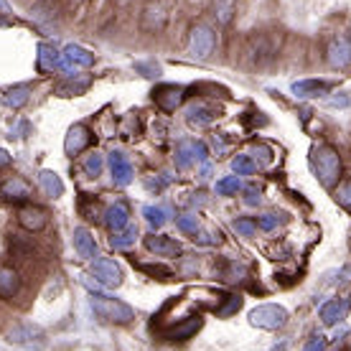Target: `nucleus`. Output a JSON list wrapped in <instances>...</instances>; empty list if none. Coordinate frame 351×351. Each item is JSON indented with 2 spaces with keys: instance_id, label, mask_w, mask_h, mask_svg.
Segmentation results:
<instances>
[{
  "instance_id": "obj_1",
  "label": "nucleus",
  "mask_w": 351,
  "mask_h": 351,
  "mask_svg": "<svg viewBox=\"0 0 351 351\" xmlns=\"http://www.w3.org/2000/svg\"><path fill=\"white\" fill-rule=\"evenodd\" d=\"M311 160H313V171H316L318 181L324 184V189H336V186L341 184L343 163L334 145H316Z\"/></svg>"
},
{
  "instance_id": "obj_2",
  "label": "nucleus",
  "mask_w": 351,
  "mask_h": 351,
  "mask_svg": "<svg viewBox=\"0 0 351 351\" xmlns=\"http://www.w3.org/2000/svg\"><path fill=\"white\" fill-rule=\"evenodd\" d=\"M89 306H92V311H95L102 321H107V324L123 326V324H130L132 318H135V311H132L128 303L112 298V295H105V293H97V290H92Z\"/></svg>"
},
{
  "instance_id": "obj_3",
  "label": "nucleus",
  "mask_w": 351,
  "mask_h": 351,
  "mask_svg": "<svg viewBox=\"0 0 351 351\" xmlns=\"http://www.w3.org/2000/svg\"><path fill=\"white\" fill-rule=\"evenodd\" d=\"M250 324L257 326V328H265V331H278L288 324V311L282 306H275V303H265V306H257L250 313Z\"/></svg>"
},
{
  "instance_id": "obj_4",
  "label": "nucleus",
  "mask_w": 351,
  "mask_h": 351,
  "mask_svg": "<svg viewBox=\"0 0 351 351\" xmlns=\"http://www.w3.org/2000/svg\"><path fill=\"white\" fill-rule=\"evenodd\" d=\"M168 18H171V13L166 5L158 0H150L141 10V31L143 34H160V31H166Z\"/></svg>"
},
{
  "instance_id": "obj_5",
  "label": "nucleus",
  "mask_w": 351,
  "mask_h": 351,
  "mask_svg": "<svg viewBox=\"0 0 351 351\" xmlns=\"http://www.w3.org/2000/svg\"><path fill=\"white\" fill-rule=\"evenodd\" d=\"M189 49L191 53L199 59V62H206L214 49H217V34L211 31L206 23H199V26L191 28V41H189Z\"/></svg>"
},
{
  "instance_id": "obj_6",
  "label": "nucleus",
  "mask_w": 351,
  "mask_h": 351,
  "mask_svg": "<svg viewBox=\"0 0 351 351\" xmlns=\"http://www.w3.org/2000/svg\"><path fill=\"white\" fill-rule=\"evenodd\" d=\"M326 64L331 69H346L351 66V34H339L326 46Z\"/></svg>"
},
{
  "instance_id": "obj_7",
  "label": "nucleus",
  "mask_w": 351,
  "mask_h": 351,
  "mask_svg": "<svg viewBox=\"0 0 351 351\" xmlns=\"http://www.w3.org/2000/svg\"><path fill=\"white\" fill-rule=\"evenodd\" d=\"M92 275H95V280L99 285H105V288H120L123 285V270H120V265L110 260V257H97L95 263H92Z\"/></svg>"
},
{
  "instance_id": "obj_8",
  "label": "nucleus",
  "mask_w": 351,
  "mask_h": 351,
  "mask_svg": "<svg viewBox=\"0 0 351 351\" xmlns=\"http://www.w3.org/2000/svg\"><path fill=\"white\" fill-rule=\"evenodd\" d=\"M89 145H92V130H89L87 125H74V128H69L66 138H64V153L69 158L80 156L82 150H87Z\"/></svg>"
},
{
  "instance_id": "obj_9",
  "label": "nucleus",
  "mask_w": 351,
  "mask_h": 351,
  "mask_svg": "<svg viewBox=\"0 0 351 351\" xmlns=\"http://www.w3.org/2000/svg\"><path fill=\"white\" fill-rule=\"evenodd\" d=\"M209 150L204 143H193V141H184L178 143L176 148V166L178 168H191L196 160H206Z\"/></svg>"
},
{
  "instance_id": "obj_10",
  "label": "nucleus",
  "mask_w": 351,
  "mask_h": 351,
  "mask_svg": "<svg viewBox=\"0 0 351 351\" xmlns=\"http://www.w3.org/2000/svg\"><path fill=\"white\" fill-rule=\"evenodd\" d=\"M95 64V53L87 51V49H82L77 44H69L66 49L62 51V69L66 71H74V69H89Z\"/></svg>"
},
{
  "instance_id": "obj_11",
  "label": "nucleus",
  "mask_w": 351,
  "mask_h": 351,
  "mask_svg": "<svg viewBox=\"0 0 351 351\" xmlns=\"http://www.w3.org/2000/svg\"><path fill=\"white\" fill-rule=\"evenodd\" d=\"M184 97H186L184 87H176V84H163V87H158L153 92V99H156V105H158L163 112L178 110L181 102H184Z\"/></svg>"
},
{
  "instance_id": "obj_12",
  "label": "nucleus",
  "mask_w": 351,
  "mask_h": 351,
  "mask_svg": "<svg viewBox=\"0 0 351 351\" xmlns=\"http://www.w3.org/2000/svg\"><path fill=\"white\" fill-rule=\"evenodd\" d=\"M110 173H112L114 186H128L132 181L130 158H128L125 153H120V150H112V153H110Z\"/></svg>"
},
{
  "instance_id": "obj_13",
  "label": "nucleus",
  "mask_w": 351,
  "mask_h": 351,
  "mask_svg": "<svg viewBox=\"0 0 351 351\" xmlns=\"http://www.w3.org/2000/svg\"><path fill=\"white\" fill-rule=\"evenodd\" d=\"M145 247L156 257H178L184 252L181 242H176L173 237H166V234H150V237H145Z\"/></svg>"
},
{
  "instance_id": "obj_14",
  "label": "nucleus",
  "mask_w": 351,
  "mask_h": 351,
  "mask_svg": "<svg viewBox=\"0 0 351 351\" xmlns=\"http://www.w3.org/2000/svg\"><path fill=\"white\" fill-rule=\"evenodd\" d=\"M199 328H202V316H189V318H181L178 324L163 328V336H166L168 341H186V339H191Z\"/></svg>"
},
{
  "instance_id": "obj_15",
  "label": "nucleus",
  "mask_w": 351,
  "mask_h": 351,
  "mask_svg": "<svg viewBox=\"0 0 351 351\" xmlns=\"http://www.w3.org/2000/svg\"><path fill=\"white\" fill-rule=\"evenodd\" d=\"M18 224L26 229V232L36 234V232L46 229V224H49V214H46L41 206H23V209L18 211Z\"/></svg>"
},
{
  "instance_id": "obj_16",
  "label": "nucleus",
  "mask_w": 351,
  "mask_h": 351,
  "mask_svg": "<svg viewBox=\"0 0 351 351\" xmlns=\"http://www.w3.org/2000/svg\"><path fill=\"white\" fill-rule=\"evenodd\" d=\"M0 196L5 199V202H13V204H23L31 199V186L23 181V178H8L5 184H0Z\"/></svg>"
},
{
  "instance_id": "obj_17",
  "label": "nucleus",
  "mask_w": 351,
  "mask_h": 351,
  "mask_svg": "<svg viewBox=\"0 0 351 351\" xmlns=\"http://www.w3.org/2000/svg\"><path fill=\"white\" fill-rule=\"evenodd\" d=\"M105 217V227L110 229V232H123L125 227H130V209H128V204H114V206H110V209L102 214Z\"/></svg>"
},
{
  "instance_id": "obj_18",
  "label": "nucleus",
  "mask_w": 351,
  "mask_h": 351,
  "mask_svg": "<svg viewBox=\"0 0 351 351\" xmlns=\"http://www.w3.org/2000/svg\"><path fill=\"white\" fill-rule=\"evenodd\" d=\"M328 89H331V84H328V82H321V80H300V82H293L290 92L298 97V99H311V97H324V95H328Z\"/></svg>"
},
{
  "instance_id": "obj_19",
  "label": "nucleus",
  "mask_w": 351,
  "mask_h": 351,
  "mask_svg": "<svg viewBox=\"0 0 351 351\" xmlns=\"http://www.w3.org/2000/svg\"><path fill=\"white\" fill-rule=\"evenodd\" d=\"M71 239H74V250H77V255H80L82 260H95L97 257V242H95V237H92V232H89L87 227L74 229Z\"/></svg>"
},
{
  "instance_id": "obj_20",
  "label": "nucleus",
  "mask_w": 351,
  "mask_h": 351,
  "mask_svg": "<svg viewBox=\"0 0 351 351\" xmlns=\"http://www.w3.org/2000/svg\"><path fill=\"white\" fill-rule=\"evenodd\" d=\"M21 293V275L18 270L3 265L0 267V300H13Z\"/></svg>"
},
{
  "instance_id": "obj_21",
  "label": "nucleus",
  "mask_w": 351,
  "mask_h": 351,
  "mask_svg": "<svg viewBox=\"0 0 351 351\" xmlns=\"http://www.w3.org/2000/svg\"><path fill=\"white\" fill-rule=\"evenodd\" d=\"M36 64H38L41 74H53V69H62V53L56 51L51 44H38Z\"/></svg>"
},
{
  "instance_id": "obj_22",
  "label": "nucleus",
  "mask_w": 351,
  "mask_h": 351,
  "mask_svg": "<svg viewBox=\"0 0 351 351\" xmlns=\"http://www.w3.org/2000/svg\"><path fill=\"white\" fill-rule=\"evenodd\" d=\"M186 120H189L191 128H206V125H211L214 120H217V110L209 105H196L189 110Z\"/></svg>"
},
{
  "instance_id": "obj_23",
  "label": "nucleus",
  "mask_w": 351,
  "mask_h": 351,
  "mask_svg": "<svg viewBox=\"0 0 351 351\" xmlns=\"http://www.w3.org/2000/svg\"><path fill=\"white\" fill-rule=\"evenodd\" d=\"M36 336H41V328H36L34 324H18V326H13V328H8L5 339H8L10 343H31Z\"/></svg>"
},
{
  "instance_id": "obj_24",
  "label": "nucleus",
  "mask_w": 351,
  "mask_h": 351,
  "mask_svg": "<svg viewBox=\"0 0 351 351\" xmlns=\"http://www.w3.org/2000/svg\"><path fill=\"white\" fill-rule=\"evenodd\" d=\"M31 92H34L31 84H18V87H10L8 92H5V97H3V102H5V107H10V110H21V107L31 99Z\"/></svg>"
},
{
  "instance_id": "obj_25",
  "label": "nucleus",
  "mask_w": 351,
  "mask_h": 351,
  "mask_svg": "<svg viewBox=\"0 0 351 351\" xmlns=\"http://www.w3.org/2000/svg\"><path fill=\"white\" fill-rule=\"evenodd\" d=\"M38 184H41V189H44L49 199H59L64 193V181L53 171H41L38 173Z\"/></svg>"
},
{
  "instance_id": "obj_26",
  "label": "nucleus",
  "mask_w": 351,
  "mask_h": 351,
  "mask_svg": "<svg viewBox=\"0 0 351 351\" xmlns=\"http://www.w3.org/2000/svg\"><path fill=\"white\" fill-rule=\"evenodd\" d=\"M346 308H349L346 300H328V303L321 306V321H324L326 326H334L336 321H341L343 318Z\"/></svg>"
},
{
  "instance_id": "obj_27",
  "label": "nucleus",
  "mask_w": 351,
  "mask_h": 351,
  "mask_svg": "<svg viewBox=\"0 0 351 351\" xmlns=\"http://www.w3.org/2000/svg\"><path fill=\"white\" fill-rule=\"evenodd\" d=\"M135 242H138V229L135 227H125L123 232H114L112 237H110V247L112 250H130Z\"/></svg>"
},
{
  "instance_id": "obj_28",
  "label": "nucleus",
  "mask_w": 351,
  "mask_h": 351,
  "mask_svg": "<svg viewBox=\"0 0 351 351\" xmlns=\"http://www.w3.org/2000/svg\"><path fill=\"white\" fill-rule=\"evenodd\" d=\"M77 77H80V74H74V77H71L69 82H64L62 87L56 89V92H59V95H62V97H77V95H84V92H87V89H89V77H84V80H80V82H77Z\"/></svg>"
},
{
  "instance_id": "obj_29",
  "label": "nucleus",
  "mask_w": 351,
  "mask_h": 351,
  "mask_svg": "<svg viewBox=\"0 0 351 351\" xmlns=\"http://www.w3.org/2000/svg\"><path fill=\"white\" fill-rule=\"evenodd\" d=\"M82 168H84V173L89 176V178H99L102 176V168H105V158H102V153H89L87 158H84V163H82Z\"/></svg>"
},
{
  "instance_id": "obj_30",
  "label": "nucleus",
  "mask_w": 351,
  "mask_h": 351,
  "mask_svg": "<svg viewBox=\"0 0 351 351\" xmlns=\"http://www.w3.org/2000/svg\"><path fill=\"white\" fill-rule=\"evenodd\" d=\"M232 171L237 176H252L257 171V163L252 160V156H245V153H239L232 158Z\"/></svg>"
},
{
  "instance_id": "obj_31",
  "label": "nucleus",
  "mask_w": 351,
  "mask_h": 351,
  "mask_svg": "<svg viewBox=\"0 0 351 351\" xmlns=\"http://www.w3.org/2000/svg\"><path fill=\"white\" fill-rule=\"evenodd\" d=\"M237 191H242L239 176H224V178L217 181V193L219 196H237Z\"/></svg>"
},
{
  "instance_id": "obj_32",
  "label": "nucleus",
  "mask_w": 351,
  "mask_h": 351,
  "mask_svg": "<svg viewBox=\"0 0 351 351\" xmlns=\"http://www.w3.org/2000/svg\"><path fill=\"white\" fill-rule=\"evenodd\" d=\"M143 217H145V221H148L153 229H160L168 221V211L163 209V206H145V209H143Z\"/></svg>"
},
{
  "instance_id": "obj_33",
  "label": "nucleus",
  "mask_w": 351,
  "mask_h": 351,
  "mask_svg": "<svg viewBox=\"0 0 351 351\" xmlns=\"http://www.w3.org/2000/svg\"><path fill=\"white\" fill-rule=\"evenodd\" d=\"M234 232L242 234V237H255L257 221L250 219V217H239V219H234Z\"/></svg>"
},
{
  "instance_id": "obj_34",
  "label": "nucleus",
  "mask_w": 351,
  "mask_h": 351,
  "mask_svg": "<svg viewBox=\"0 0 351 351\" xmlns=\"http://www.w3.org/2000/svg\"><path fill=\"white\" fill-rule=\"evenodd\" d=\"M145 275H150V278H158V280H171L173 278V272L168 270V267H163V265H145V263H141L138 265Z\"/></svg>"
},
{
  "instance_id": "obj_35",
  "label": "nucleus",
  "mask_w": 351,
  "mask_h": 351,
  "mask_svg": "<svg viewBox=\"0 0 351 351\" xmlns=\"http://www.w3.org/2000/svg\"><path fill=\"white\" fill-rule=\"evenodd\" d=\"M176 224H178V229H181L184 234H193V239H196V232H199V219H196L193 214H184V217H178V219H176Z\"/></svg>"
},
{
  "instance_id": "obj_36",
  "label": "nucleus",
  "mask_w": 351,
  "mask_h": 351,
  "mask_svg": "<svg viewBox=\"0 0 351 351\" xmlns=\"http://www.w3.org/2000/svg\"><path fill=\"white\" fill-rule=\"evenodd\" d=\"M336 202L341 204L343 209L351 211V181H349V184L336 186Z\"/></svg>"
},
{
  "instance_id": "obj_37",
  "label": "nucleus",
  "mask_w": 351,
  "mask_h": 351,
  "mask_svg": "<svg viewBox=\"0 0 351 351\" xmlns=\"http://www.w3.org/2000/svg\"><path fill=\"white\" fill-rule=\"evenodd\" d=\"M239 306H242V298H239V295H227L224 308H217V316H232L234 311H239Z\"/></svg>"
},
{
  "instance_id": "obj_38",
  "label": "nucleus",
  "mask_w": 351,
  "mask_h": 351,
  "mask_svg": "<svg viewBox=\"0 0 351 351\" xmlns=\"http://www.w3.org/2000/svg\"><path fill=\"white\" fill-rule=\"evenodd\" d=\"M280 217L278 214H263V217H257V227L265 229V232H272V229L280 224Z\"/></svg>"
},
{
  "instance_id": "obj_39",
  "label": "nucleus",
  "mask_w": 351,
  "mask_h": 351,
  "mask_svg": "<svg viewBox=\"0 0 351 351\" xmlns=\"http://www.w3.org/2000/svg\"><path fill=\"white\" fill-rule=\"evenodd\" d=\"M324 346H326V339L324 336H316V339L308 341V346L303 351H324Z\"/></svg>"
},
{
  "instance_id": "obj_40",
  "label": "nucleus",
  "mask_w": 351,
  "mask_h": 351,
  "mask_svg": "<svg viewBox=\"0 0 351 351\" xmlns=\"http://www.w3.org/2000/svg\"><path fill=\"white\" fill-rule=\"evenodd\" d=\"M247 196H245V202L250 204V206H255V204H260L263 202V196H260V191H257V189H247Z\"/></svg>"
},
{
  "instance_id": "obj_41",
  "label": "nucleus",
  "mask_w": 351,
  "mask_h": 351,
  "mask_svg": "<svg viewBox=\"0 0 351 351\" xmlns=\"http://www.w3.org/2000/svg\"><path fill=\"white\" fill-rule=\"evenodd\" d=\"M255 153H260V160H272V150L267 148V145H255Z\"/></svg>"
},
{
  "instance_id": "obj_42",
  "label": "nucleus",
  "mask_w": 351,
  "mask_h": 351,
  "mask_svg": "<svg viewBox=\"0 0 351 351\" xmlns=\"http://www.w3.org/2000/svg\"><path fill=\"white\" fill-rule=\"evenodd\" d=\"M328 105H331V107H346V105H349V99H346V97H334Z\"/></svg>"
},
{
  "instance_id": "obj_43",
  "label": "nucleus",
  "mask_w": 351,
  "mask_h": 351,
  "mask_svg": "<svg viewBox=\"0 0 351 351\" xmlns=\"http://www.w3.org/2000/svg\"><path fill=\"white\" fill-rule=\"evenodd\" d=\"M5 166H10V156H8V150L0 148V168H5Z\"/></svg>"
},
{
  "instance_id": "obj_44",
  "label": "nucleus",
  "mask_w": 351,
  "mask_h": 351,
  "mask_svg": "<svg viewBox=\"0 0 351 351\" xmlns=\"http://www.w3.org/2000/svg\"><path fill=\"white\" fill-rule=\"evenodd\" d=\"M0 16H10V8L5 0H0Z\"/></svg>"
},
{
  "instance_id": "obj_45",
  "label": "nucleus",
  "mask_w": 351,
  "mask_h": 351,
  "mask_svg": "<svg viewBox=\"0 0 351 351\" xmlns=\"http://www.w3.org/2000/svg\"><path fill=\"white\" fill-rule=\"evenodd\" d=\"M209 173H211V166H209V163H204V166H202V178H209Z\"/></svg>"
}]
</instances>
